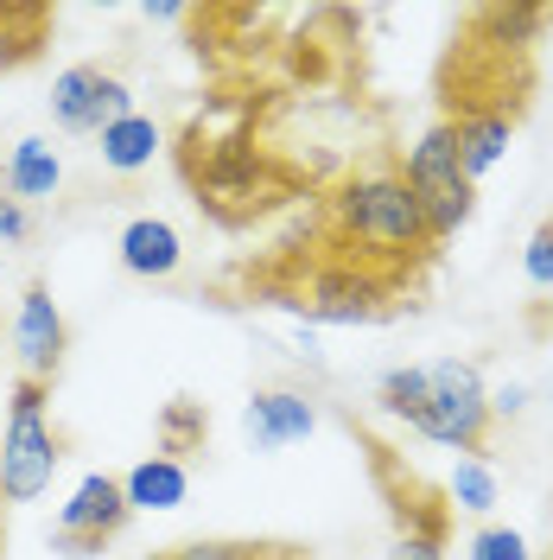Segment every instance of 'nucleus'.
<instances>
[{"label": "nucleus", "instance_id": "obj_1", "mask_svg": "<svg viewBox=\"0 0 553 560\" xmlns=\"http://www.w3.org/2000/svg\"><path fill=\"white\" fill-rule=\"evenodd\" d=\"M306 236L331 261L369 275L376 287H388L408 306H420V287L433 275L439 248H446L433 236L420 198L408 191V166L388 147H376L369 160L344 166V173L318 191V205L306 217Z\"/></svg>", "mask_w": 553, "mask_h": 560}, {"label": "nucleus", "instance_id": "obj_2", "mask_svg": "<svg viewBox=\"0 0 553 560\" xmlns=\"http://www.w3.org/2000/svg\"><path fill=\"white\" fill-rule=\"evenodd\" d=\"M548 7H471L451 26L446 51L433 65V103L446 128H509L516 135L541 90V38Z\"/></svg>", "mask_w": 553, "mask_h": 560}, {"label": "nucleus", "instance_id": "obj_3", "mask_svg": "<svg viewBox=\"0 0 553 560\" xmlns=\"http://www.w3.org/2000/svg\"><path fill=\"white\" fill-rule=\"evenodd\" d=\"M173 166L216 230H255L261 217L286 210L311 191V173L293 166L280 147L255 135V103L216 96L204 115H191L173 140Z\"/></svg>", "mask_w": 553, "mask_h": 560}, {"label": "nucleus", "instance_id": "obj_4", "mask_svg": "<svg viewBox=\"0 0 553 560\" xmlns=\"http://www.w3.org/2000/svg\"><path fill=\"white\" fill-rule=\"evenodd\" d=\"M223 287L248 300V306H274V313L311 318V325H388V318L414 313L408 300H395L388 287H376L369 275H356L344 261H331L325 248L311 243L306 230L280 236L261 255H243Z\"/></svg>", "mask_w": 553, "mask_h": 560}, {"label": "nucleus", "instance_id": "obj_5", "mask_svg": "<svg viewBox=\"0 0 553 560\" xmlns=\"http://www.w3.org/2000/svg\"><path fill=\"white\" fill-rule=\"evenodd\" d=\"M381 415L408 420L414 433L458 446L471 458H490L496 446V415H490V388L478 363H426V370H388L381 376Z\"/></svg>", "mask_w": 553, "mask_h": 560}, {"label": "nucleus", "instance_id": "obj_6", "mask_svg": "<svg viewBox=\"0 0 553 560\" xmlns=\"http://www.w3.org/2000/svg\"><path fill=\"white\" fill-rule=\"evenodd\" d=\"M350 440L363 446V465H369V485H376L381 510H388V528H395V555L388 560H446L451 555V497L420 465H408V453H395L369 420L344 415Z\"/></svg>", "mask_w": 553, "mask_h": 560}, {"label": "nucleus", "instance_id": "obj_7", "mask_svg": "<svg viewBox=\"0 0 553 560\" xmlns=\"http://www.w3.org/2000/svg\"><path fill=\"white\" fill-rule=\"evenodd\" d=\"M58 465H64V433L51 427V383L20 376L7 401V433H0V503L45 497Z\"/></svg>", "mask_w": 553, "mask_h": 560}, {"label": "nucleus", "instance_id": "obj_8", "mask_svg": "<svg viewBox=\"0 0 553 560\" xmlns=\"http://www.w3.org/2000/svg\"><path fill=\"white\" fill-rule=\"evenodd\" d=\"M401 166H408V191L420 198L426 223H433V236H439V243H451V236L471 223V210H478V178L464 173L458 140H451L446 121H433Z\"/></svg>", "mask_w": 553, "mask_h": 560}, {"label": "nucleus", "instance_id": "obj_9", "mask_svg": "<svg viewBox=\"0 0 553 560\" xmlns=\"http://www.w3.org/2000/svg\"><path fill=\"white\" fill-rule=\"evenodd\" d=\"M128 523H134V503H128L121 478L90 471L83 485L70 490V503L58 510L51 548H58L64 560H90V555H103L108 541H121V528H128Z\"/></svg>", "mask_w": 553, "mask_h": 560}, {"label": "nucleus", "instance_id": "obj_10", "mask_svg": "<svg viewBox=\"0 0 553 560\" xmlns=\"http://www.w3.org/2000/svg\"><path fill=\"white\" fill-rule=\"evenodd\" d=\"M121 115H134V96H128V83L115 70H103V65L58 70V83H51V121L64 135H103Z\"/></svg>", "mask_w": 553, "mask_h": 560}, {"label": "nucleus", "instance_id": "obj_11", "mask_svg": "<svg viewBox=\"0 0 553 560\" xmlns=\"http://www.w3.org/2000/svg\"><path fill=\"white\" fill-rule=\"evenodd\" d=\"M13 350H20V376H33V383H58L64 350H70V325H64V313H58V300H51L45 280H33V287L20 293Z\"/></svg>", "mask_w": 553, "mask_h": 560}, {"label": "nucleus", "instance_id": "obj_12", "mask_svg": "<svg viewBox=\"0 0 553 560\" xmlns=\"http://www.w3.org/2000/svg\"><path fill=\"white\" fill-rule=\"evenodd\" d=\"M248 440L261 446V453H280V446H293V440H306L318 415H311V401L299 388H255L248 395Z\"/></svg>", "mask_w": 553, "mask_h": 560}, {"label": "nucleus", "instance_id": "obj_13", "mask_svg": "<svg viewBox=\"0 0 553 560\" xmlns=\"http://www.w3.org/2000/svg\"><path fill=\"white\" fill-rule=\"evenodd\" d=\"M51 33H58V7L51 0H0V70L38 65Z\"/></svg>", "mask_w": 553, "mask_h": 560}, {"label": "nucleus", "instance_id": "obj_14", "mask_svg": "<svg viewBox=\"0 0 553 560\" xmlns=\"http://www.w3.org/2000/svg\"><path fill=\"white\" fill-rule=\"evenodd\" d=\"M178 261H185V248H178V230L166 217H134L128 230H121V268L140 280H166L178 275Z\"/></svg>", "mask_w": 553, "mask_h": 560}, {"label": "nucleus", "instance_id": "obj_15", "mask_svg": "<svg viewBox=\"0 0 553 560\" xmlns=\"http://www.w3.org/2000/svg\"><path fill=\"white\" fill-rule=\"evenodd\" d=\"M153 560H311L299 541H268V535H216V541H178Z\"/></svg>", "mask_w": 553, "mask_h": 560}, {"label": "nucleus", "instance_id": "obj_16", "mask_svg": "<svg viewBox=\"0 0 553 560\" xmlns=\"http://www.w3.org/2000/svg\"><path fill=\"white\" fill-rule=\"evenodd\" d=\"M153 440H160V458H185L204 453L210 446V408L204 401H191V395H173L166 408H160V420H153Z\"/></svg>", "mask_w": 553, "mask_h": 560}, {"label": "nucleus", "instance_id": "obj_17", "mask_svg": "<svg viewBox=\"0 0 553 560\" xmlns=\"http://www.w3.org/2000/svg\"><path fill=\"white\" fill-rule=\"evenodd\" d=\"M121 490H128V503L134 510H178L185 503V490H191V471L178 465V458H140L134 471L121 478Z\"/></svg>", "mask_w": 553, "mask_h": 560}, {"label": "nucleus", "instance_id": "obj_18", "mask_svg": "<svg viewBox=\"0 0 553 560\" xmlns=\"http://www.w3.org/2000/svg\"><path fill=\"white\" fill-rule=\"evenodd\" d=\"M0 173H7L13 205H38V198H51V191H58L64 166H58V153H51L45 140H20V147H13V160H7Z\"/></svg>", "mask_w": 553, "mask_h": 560}, {"label": "nucleus", "instance_id": "obj_19", "mask_svg": "<svg viewBox=\"0 0 553 560\" xmlns=\"http://www.w3.org/2000/svg\"><path fill=\"white\" fill-rule=\"evenodd\" d=\"M96 140H103V166H108V173H140V166L160 153V128H153L140 108H134V115H121L115 128H103Z\"/></svg>", "mask_w": 553, "mask_h": 560}, {"label": "nucleus", "instance_id": "obj_20", "mask_svg": "<svg viewBox=\"0 0 553 560\" xmlns=\"http://www.w3.org/2000/svg\"><path fill=\"white\" fill-rule=\"evenodd\" d=\"M446 497H451V510H471V516H484L490 503H496V478H490L484 458H464V465H458V478L446 485Z\"/></svg>", "mask_w": 553, "mask_h": 560}, {"label": "nucleus", "instance_id": "obj_21", "mask_svg": "<svg viewBox=\"0 0 553 560\" xmlns=\"http://www.w3.org/2000/svg\"><path fill=\"white\" fill-rule=\"evenodd\" d=\"M464 560H528V541H521L516 528H503V523H490L471 535V548H464Z\"/></svg>", "mask_w": 553, "mask_h": 560}, {"label": "nucleus", "instance_id": "obj_22", "mask_svg": "<svg viewBox=\"0 0 553 560\" xmlns=\"http://www.w3.org/2000/svg\"><path fill=\"white\" fill-rule=\"evenodd\" d=\"M521 275L534 280V287H553V217L534 223V236L521 248Z\"/></svg>", "mask_w": 553, "mask_h": 560}, {"label": "nucleus", "instance_id": "obj_23", "mask_svg": "<svg viewBox=\"0 0 553 560\" xmlns=\"http://www.w3.org/2000/svg\"><path fill=\"white\" fill-rule=\"evenodd\" d=\"M13 243H33V217H26V205H13L7 173H0V248H13Z\"/></svg>", "mask_w": 553, "mask_h": 560}, {"label": "nucleus", "instance_id": "obj_24", "mask_svg": "<svg viewBox=\"0 0 553 560\" xmlns=\"http://www.w3.org/2000/svg\"><path fill=\"white\" fill-rule=\"evenodd\" d=\"M0 560H7V510H0Z\"/></svg>", "mask_w": 553, "mask_h": 560}, {"label": "nucleus", "instance_id": "obj_25", "mask_svg": "<svg viewBox=\"0 0 553 560\" xmlns=\"http://www.w3.org/2000/svg\"><path fill=\"white\" fill-rule=\"evenodd\" d=\"M0 268H7V248H0Z\"/></svg>", "mask_w": 553, "mask_h": 560}, {"label": "nucleus", "instance_id": "obj_26", "mask_svg": "<svg viewBox=\"0 0 553 560\" xmlns=\"http://www.w3.org/2000/svg\"><path fill=\"white\" fill-rule=\"evenodd\" d=\"M0 510H7V503H0Z\"/></svg>", "mask_w": 553, "mask_h": 560}]
</instances>
